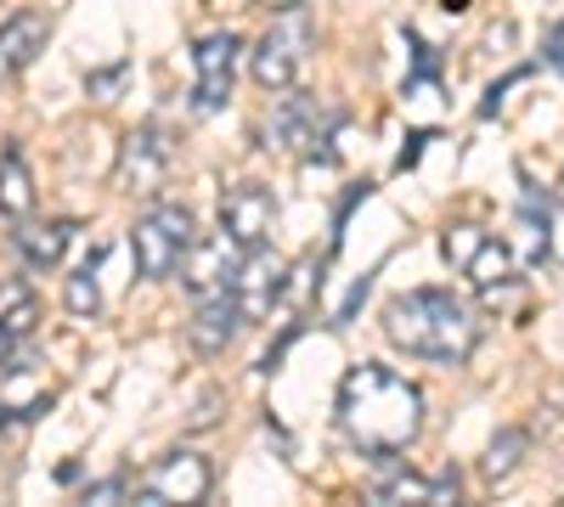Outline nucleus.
<instances>
[{"instance_id": "nucleus-1", "label": "nucleus", "mask_w": 564, "mask_h": 507, "mask_svg": "<svg viewBox=\"0 0 564 507\" xmlns=\"http://www.w3.org/2000/svg\"><path fill=\"white\" fill-rule=\"evenodd\" d=\"M339 434L372 456V463H395V456L417 440L423 429V389L401 373H390V366L379 361H361L350 366V373L339 378Z\"/></svg>"}, {"instance_id": "nucleus-2", "label": "nucleus", "mask_w": 564, "mask_h": 507, "mask_svg": "<svg viewBox=\"0 0 564 507\" xmlns=\"http://www.w3.org/2000/svg\"><path fill=\"white\" fill-rule=\"evenodd\" d=\"M384 333L417 361L463 366L480 344V310L452 288H406L384 305Z\"/></svg>"}, {"instance_id": "nucleus-3", "label": "nucleus", "mask_w": 564, "mask_h": 507, "mask_svg": "<svg viewBox=\"0 0 564 507\" xmlns=\"http://www.w3.org/2000/svg\"><path fill=\"white\" fill-rule=\"evenodd\" d=\"M441 254H446V265L463 276V283L480 288V294H497V288L520 283V254H513L497 232L475 225V220L446 225V232H441Z\"/></svg>"}, {"instance_id": "nucleus-4", "label": "nucleus", "mask_w": 564, "mask_h": 507, "mask_svg": "<svg viewBox=\"0 0 564 507\" xmlns=\"http://www.w3.org/2000/svg\"><path fill=\"white\" fill-rule=\"evenodd\" d=\"M265 142L294 153L305 164H334V142H339V108H327L316 97H289L282 90V108L265 119Z\"/></svg>"}, {"instance_id": "nucleus-5", "label": "nucleus", "mask_w": 564, "mask_h": 507, "mask_svg": "<svg viewBox=\"0 0 564 507\" xmlns=\"http://www.w3.org/2000/svg\"><path fill=\"white\" fill-rule=\"evenodd\" d=\"M198 238V220L186 203H159L135 220V232H130V254H135V271L148 276V283H164L170 271H181L186 249H193Z\"/></svg>"}, {"instance_id": "nucleus-6", "label": "nucleus", "mask_w": 564, "mask_h": 507, "mask_svg": "<svg viewBox=\"0 0 564 507\" xmlns=\"http://www.w3.org/2000/svg\"><path fill=\"white\" fill-rule=\"evenodd\" d=\"M305 57H311V23L294 12H276V23L254 40L249 52V74L260 90H271V97H282V90H294L300 74H305Z\"/></svg>"}, {"instance_id": "nucleus-7", "label": "nucleus", "mask_w": 564, "mask_h": 507, "mask_svg": "<svg viewBox=\"0 0 564 507\" xmlns=\"http://www.w3.org/2000/svg\"><path fill=\"white\" fill-rule=\"evenodd\" d=\"M209 491H215V469L198 451H170L164 463L135 485V496L148 507H198Z\"/></svg>"}, {"instance_id": "nucleus-8", "label": "nucleus", "mask_w": 564, "mask_h": 507, "mask_svg": "<svg viewBox=\"0 0 564 507\" xmlns=\"http://www.w3.org/2000/svg\"><path fill=\"white\" fill-rule=\"evenodd\" d=\"M282 294H289V260H282L271 243L243 249L238 271H231V299H238V310H243L249 321H265Z\"/></svg>"}, {"instance_id": "nucleus-9", "label": "nucleus", "mask_w": 564, "mask_h": 507, "mask_svg": "<svg viewBox=\"0 0 564 507\" xmlns=\"http://www.w3.org/2000/svg\"><path fill=\"white\" fill-rule=\"evenodd\" d=\"M238 57H243V40L231 29H215L193 45V68H198V85H193V113H215L226 108L231 97V79H238Z\"/></svg>"}, {"instance_id": "nucleus-10", "label": "nucleus", "mask_w": 564, "mask_h": 507, "mask_svg": "<svg viewBox=\"0 0 564 507\" xmlns=\"http://www.w3.org/2000/svg\"><path fill=\"white\" fill-rule=\"evenodd\" d=\"M271 225H276V198L254 180L243 187H226L220 198V232L238 243V249H254V243H271Z\"/></svg>"}, {"instance_id": "nucleus-11", "label": "nucleus", "mask_w": 564, "mask_h": 507, "mask_svg": "<svg viewBox=\"0 0 564 507\" xmlns=\"http://www.w3.org/2000/svg\"><path fill=\"white\" fill-rule=\"evenodd\" d=\"M243 249L231 243L226 232H209V238H193L181 260V283L193 288V299H209V294H226L231 288V271H238Z\"/></svg>"}, {"instance_id": "nucleus-12", "label": "nucleus", "mask_w": 564, "mask_h": 507, "mask_svg": "<svg viewBox=\"0 0 564 507\" xmlns=\"http://www.w3.org/2000/svg\"><path fill=\"white\" fill-rule=\"evenodd\" d=\"M164 169H170V147H164V135L148 124V130H130L124 135V147H119V169L113 180L124 192H159L164 187Z\"/></svg>"}, {"instance_id": "nucleus-13", "label": "nucleus", "mask_w": 564, "mask_h": 507, "mask_svg": "<svg viewBox=\"0 0 564 507\" xmlns=\"http://www.w3.org/2000/svg\"><path fill=\"white\" fill-rule=\"evenodd\" d=\"M372 502H384V507H395V502H423V507H452L457 496H463V485H457V474L446 469V474H435V480H423V474H412V469H390L384 463V474L372 480V491H367Z\"/></svg>"}, {"instance_id": "nucleus-14", "label": "nucleus", "mask_w": 564, "mask_h": 507, "mask_svg": "<svg viewBox=\"0 0 564 507\" xmlns=\"http://www.w3.org/2000/svg\"><path fill=\"white\" fill-rule=\"evenodd\" d=\"M243 328H249V316L238 310V299H231V288H226V294L198 299V316L186 321V344H193L198 355H226V344Z\"/></svg>"}, {"instance_id": "nucleus-15", "label": "nucleus", "mask_w": 564, "mask_h": 507, "mask_svg": "<svg viewBox=\"0 0 564 507\" xmlns=\"http://www.w3.org/2000/svg\"><path fill=\"white\" fill-rule=\"evenodd\" d=\"M52 40V18L45 12H12L0 18V79H18Z\"/></svg>"}, {"instance_id": "nucleus-16", "label": "nucleus", "mask_w": 564, "mask_h": 507, "mask_svg": "<svg viewBox=\"0 0 564 507\" xmlns=\"http://www.w3.org/2000/svg\"><path fill=\"white\" fill-rule=\"evenodd\" d=\"M12 243L29 271H52V265H63V254L74 243V220H18Z\"/></svg>"}, {"instance_id": "nucleus-17", "label": "nucleus", "mask_w": 564, "mask_h": 507, "mask_svg": "<svg viewBox=\"0 0 564 507\" xmlns=\"http://www.w3.org/2000/svg\"><path fill=\"white\" fill-rule=\"evenodd\" d=\"M34 321H40L34 288L23 276H0V361H12V350L34 333Z\"/></svg>"}, {"instance_id": "nucleus-18", "label": "nucleus", "mask_w": 564, "mask_h": 507, "mask_svg": "<svg viewBox=\"0 0 564 507\" xmlns=\"http://www.w3.org/2000/svg\"><path fill=\"white\" fill-rule=\"evenodd\" d=\"M45 406H52V389H45L29 366H7V384H0V429L40 418Z\"/></svg>"}, {"instance_id": "nucleus-19", "label": "nucleus", "mask_w": 564, "mask_h": 507, "mask_svg": "<svg viewBox=\"0 0 564 507\" xmlns=\"http://www.w3.org/2000/svg\"><path fill=\"white\" fill-rule=\"evenodd\" d=\"M0 214L7 220H29L34 214V175H29L18 147L0 153Z\"/></svg>"}, {"instance_id": "nucleus-20", "label": "nucleus", "mask_w": 564, "mask_h": 507, "mask_svg": "<svg viewBox=\"0 0 564 507\" xmlns=\"http://www.w3.org/2000/svg\"><path fill=\"white\" fill-rule=\"evenodd\" d=\"M547 249H553V214H547V198H542L536 187H525V198H520V254H525L531 265H542Z\"/></svg>"}, {"instance_id": "nucleus-21", "label": "nucleus", "mask_w": 564, "mask_h": 507, "mask_svg": "<svg viewBox=\"0 0 564 507\" xmlns=\"http://www.w3.org/2000/svg\"><path fill=\"white\" fill-rule=\"evenodd\" d=\"M525 451H531V434L525 429H502L491 445H486V480L491 485H502V480H513V474H520V463H525Z\"/></svg>"}, {"instance_id": "nucleus-22", "label": "nucleus", "mask_w": 564, "mask_h": 507, "mask_svg": "<svg viewBox=\"0 0 564 507\" xmlns=\"http://www.w3.org/2000/svg\"><path fill=\"white\" fill-rule=\"evenodd\" d=\"M97 260H102V249H90V260L68 276V288H63V305L74 310V316H97L102 310V288H97Z\"/></svg>"}, {"instance_id": "nucleus-23", "label": "nucleus", "mask_w": 564, "mask_h": 507, "mask_svg": "<svg viewBox=\"0 0 564 507\" xmlns=\"http://www.w3.org/2000/svg\"><path fill=\"white\" fill-rule=\"evenodd\" d=\"M124 491H130V480H124V474H113V480H97V485H90V491H85V502H119Z\"/></svg>"}, {"instance_id": "nucleus-24", "label": "nucleus", "mask_w": 564, "mask_h": 507, "mask_svg": "<svg viewBox=\"0 0 564 507\" xmlns=\"http://www.w3.org/2000/svg\"><path fill=\"white\" fill-rule=\"evenodd\" d=\"M542 57H547V68H558L564 74V23L547 34V45H542Z\"/></svg>"}, {"instance_id": "nucleus-25", "label": "nucleus", "mask_w": 564, "mask_h": 507, "mask_svg": "<svg viewBox=\"0 0 564 507\" xmlns=\"http://www.w3.org/2000/svg\"><path fill=\"white\" fill-rule=\"evenodd\" d=\"M124 79V68H108V74H90V90H113Z\"/></svg>"}, {"instance_id": "nucleus-26", "label": "nucleus", "mask_w": 564, "mask_h": 507, "mask_svg": "<svg viewBox=\"0 0 564 507\" xmlns=\"http://www.w3.org/2000/svg\"><path fill=\"white\" fill-rule=\"evenodd\" d=\"M254 7H265V12L276 18V12H294V7H300V0H254Z\"/></svg>"}, {"instance_id": "nucleus-27", "label": "nucleus", "mask_w": 564, "mask_h": 507, "mask_svg": "<svg viewBox=\"0 0 564 507\" xmlns=\"http://www.w3.org/2000/svg\"><path fill=\"white\" fill-rule=\"evenodd\" d=\"M558 198H564V180H558Z\"/></svg>"}]
</instances>
